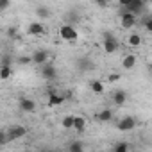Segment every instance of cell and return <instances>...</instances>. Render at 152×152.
<instances>
[{
    "mask_svg": "<svg viewBox=\"0 0 152 152\" xmlns=\"http://www.w3.org/2000/svg\"><path fill=\"white\" fill-rule=\"evenodd\" d=\"M20 63H22V64H27V63H31V57H22Z\"/></svg>",
    "mask_w": 152,
    "mask_h": 152,
    "instance_id": "cell-29",
    "label": "cell"
},
{
    "mask_svg": "<svg viewBox=\"0 0 152 152\" xmlns=\"http://www.w3.org/2000/svg\"><path fill=\"white\" fill-rule=\"evenodd\" d=\"M27 134V127L23 125H11L7 131H6V138H7V143L9 141H16L20 138H23Z\"/></svg>",
    "mask_w": 152,
    "mask_h": 152,
    "instance_id": "cell-4",
    "label": "cell"
},
{
    "mask_svg": "<svg viewBox=\"0 0 152 152\" xmlns=\"http://www.w3.org/2000/svg\"><path fill=\"white\" fill-rule=\"evenodd\" d=\"M11 63H13V59H11L9 56H4V59H2V66H11Z\"/></svg>",
    "mask_w": 152,
    "mask_h": 152,
    "instance_id": "cell-27",
    "label": "cell"
},
{
    "mask_svg": "<svg viewBox=\"0 0 152 152\" xmlns=\"http://www.w3.org/2000/svg\"><path fill=\"white\" fill-rule=\"evenodd\" d=\"M73 131H77V132H84L86 131V120L83 116H73Z\"/></svg>",
    "mask_w": 152,
    "mask_h": 152,
    "instance_id": "cell-14",
    "label": "cell"
},
{
    "mask_svg": "<svg viewBox=\"0 0 152 152\" xmlns=\"http://www.w3.org/2000/svg\"><path fill=\"white\" fill-rule=\"evenodd\" d=\"M141 25H143V29H145L147 32H152V16L147 15V16L141 20Z\"/></svg>",
    "mask_w": 152,
    "mask_h": 152,
    "instance_id": "cell-23",
    "label": "cell"
},
{
    "mask_svg": "<svg viewBox=\"0 0 152 152\" xmlns=\"http://www.w3.org/2000/svg\"><path fill=\"white\" fill-rule=\"evenodd\" d=\"M7 143V138H6V131H0V148Z\"/></svg>",
    "mask_w": 152,
    "mask_h": 152,
    "instance_id": "cell-26",
    "label": "cell"
},
{
    "mask_svg": "<svg viewBox=\"0 0 152 152\" xmlns=\"http://www.w3.org/2000/svg\"><path fill=\"white\" fill-rule=\"evenodd\" d=\"M97 118H99L100 122H109V120L113 118V111H111V109H102V111L97 115Z\"/></svg>",
    "mask_w": 152,
    "mask_h": 152,
    "instance_id": "cell-20",
    "label": "cell"
},
{
    "mask_svg": "<svg viewBox=\"0 0 152 152\" xmlns=\"http://www.w3.org/2000/svg\"><path fill=\"white\" fill-rule=\"evenodd\" d=\"M136 61H138V57H136L134 54H127V56L122 59V68H124V70H132V68L136 66Z\"/></svg>",
    "mask_w": 152,
    "mask_h": 152,
    "instance_id": "cell-12",
    "label": "cell"
},
{
    "mask_svg": "<svg viewBox=\"0 0 152 152\" xmlns=\"http://www.w3.org/2000/svg\"><path fill=\"white\" fill-rule=\"evenodd\" d=\"M18 106H20V109H22L23 113H32V111L36 109V102H34L32 99H27V97H22V99L18 100Z\"/></svg>",
    "mask_w": 152,
    "mask_h": 152,
    "instance_id": "cell-9",
    "label": "cell"
},
{
    "mask_svg": "<svg viewBox=\"0 0 152 152\" xmlns=\"http://www.w3.org/2000/svg\"><path fill=\"white\" fill-rule=\"evenodd\" d=\"M41 77L43 79H47V81H54L56 77H57V68L52 64V63H47V64H43L41 66Z\"/></svg>",
    "mask_w": 152,
    "mask_h": 152,
    "instance_id": "cell-6",
    "label": "cell"
},
{
    "mask_svg": "<svg viewBox=\"0 0 152 152\" xmlns=\"http://www.w3.org/2000/svg\"><path fill=\"white\" fill-rule=\"evenodd\" d=\"M13 75V68L11 66H0V79L2 81H7Z\"/></svg>",
    "mask_w": 152,
    "mask_h": 152,
    "instance_id": "cell-19",
    "label": "cell"
},
{
    "mask_svg": "<svg viewBox=\"0 0 152 152\" xmlns=\"http://www.w3.org/2000/svg\"><path fill=\"white\" fill-rule=\"evenodd\" d=\"M120 23H122L124 29H132V27L138 23V18L132 16V15L127 13V11H122V13H120Z\"/></svg>",
    "mask_w": 152,
    "mask_h": 152,
    "instance_id": "cell-7",
    "label": "cell"
},
{
    "mask_svg": "<svg viewBox=\"0 0 152 152\" xmlns=\"http://www.w3.org/2000/svg\"><path fill=\"white\" fill-rule=\"evenodd\" d=\"M127 97H129V95H127V91H125V90H116V91L113 93V97H111V99H113L115 106H124V104L127 102Z\"/></svg>",
    "mask_w": 152,
    "mask_h": 152,
    "instance_id": "cell-11",
    "label": "cell"
},
{
    "mask_svg": "<svg viewBox=\"0 0 152 152\" xmlns=\"http://www.w3.org/2000/svg\"><path fill=\"white\" fill-rule=\"evenodd\" d=\"M27 32L31 36H41V34H45V25L41 22H31L27 27Z\"/></svg>",
    "mask_w": 152,
    "mask_h": 152,
    "instance_id": "cell-10",
    "label": "cell"
},
{
    "mask_svg": "<svg viewBox=\"0 0 152 152\" xmlns=\"http://www.w3.org/2000/svg\"><path fill=\"white\" fill-rule=\"evenodd\" d=\"M90 90H91L93 93H104L106 86H104L102 81H91V83H90Z\"/></svg>",
    "mask_w": 152,
    "mask_h": 152,
    "instance_id": "cell-17",
    "label": "cell"
},
{
    "mask_svg": "<svg viewBox=\"0 0 152 152\" xmlns=\"http://www.w3.org/2000/svg\"><path fill=\"white\" fill-rule=\"evenodd\" d=\"M64 100H66V99H64V95H61V93H56V91H50V93H48V106H61Z\"/></svg>",
    "mask_w": 152,
    "mask_h": 152,
    "instance_id": "cell-13",
    "label": "cell"
},
{
    "mask_svg": "<svg viewBox=\"0 0 152 152\" xmlns=\"http://www.w3.org/2000/svg\"><path fill=\"white\" fill-rule=\"evenodd\" d=\"M9 6H11L9 0H0V13H4L6 9H9Z\"/></svg>",
    "mask_w": 152,
    "mask_h": 152,
    "instance_id": "cell-25",
    "label": "cell"
},
{
    "mask_svg": "<svg viewBox=\"0 0 152 152\" xmlns=\"http://www.w3.org/2000/svg\"><path fill=\"white\" fill-rule=\"evenodd\" d=\"M77 66L81 68V72H91V70L95 68V64H93L88 57H81V59L77 61Z\"/></svg>",
    "mask_w": 152,
    "mask_h": 152,
    "instance_id": "cell-15",
    "label": "cell"
},
{
    "mask_svg": "<svg viewBox=\"0 0 152 152\" xmlns=\"http://www.w3.org/2000/svg\"><path fill=\"white\" fill-rule=\"evenodd\" d=\"M36 15H38L39 18H48V16H50L48 6H38V7H36Z\"/></svg>",
    "mask_w": 152,
    "mask_h": 152,
    "instance_id": "cell-21",
    "label": "cell"
},
{
    "mask_svg": "<svg viewBox=\"0 0 152 152\" xmlns=\"http://www.w3.org/2000/svg\"><path fill=\"white\" fill-rule=\"evenodd\" d=\"M48 57H50L48 50H43V48H39V50H36V52L31 56V63L43 66V64H47V63H48Z\"/></svg>",
    "mask_w": 152,
    "mask_h": 152,
    "instance_id": "cell-5",
    "label": "cell"
},
{
    "mask_svg": "<svg viewBox=\"0 0 152 152\" xmlns=\"http://www.w3.org/2000/svg\"><path fill=\"white\" fill-rule=\"evenodd\" d=\"M102 47H104V52L106 54H115L118 50V39L113 32H106L104 34V41H102Z\"/></svg>",
    "mask_w": 152,
    "mask_h": 152,
    "instance_id": "cell-3",
    "label": "cell"
},
{
    "mask_svg": "<svg viewBox=\"0 0 152 152\" xmlns=\"http://www.w3.org/2000/svg\"><path fill=\"white\" fill-rule=\"evenodd\" d=\"M122 6H124V11H127L132 16H136V15H141L145 11L147 4L143 2V0H129V2H122Z\"/></svg>",
    "mask_w": 152,
    "mask_h": 152,
    "instance_id": "cell-2",
    "label": "cell"
},
{
    "mask_svg": "<svg viewBox=\"0 0 152 152\" xmlns=\"http://www.w3.org/2000/svg\"><path fill=\"white\" fill-rule=\"evenodd\" d=\"M63 127H64V129H72V127H73V116H72V115H66V116L63 118Z\"/></svg>",
    "mask_w": 152,
    "mask_h": 152,
    "instance_id": "cell-24",
    "label": "cell"
},
{
    "mask_svg": "<svg viewBox=\"0 0 152 152\" xmlns=\"http://www.w3.org/2000/svg\"><path fill=\"white\" fill-rule=\"evenodd\" d=\"M118 131H122V132H129V131H132L134 127H136V118H132V116H124L120 122H118Z\"/></svg>",
    "mask_w": 152,
    "mask_h": 152,
    "instance_id": "cell-8",
    "label": "cell"
},
{
    "mask_svg": "<svg viewBox=\"0 0 152 152\" xmlns=\"http://www.w3.org/2000/svg\"><path fill=\"white\" fill-rule=\"evenodd\" d=\"M68 152H84V145H83V141L73 140V141L68 145Z\"/></svg>",
    "mask_w": 152,
    "mask_h": 152,
    "instance_id": "cell-16",
    "label": "cell"
},
{
    "mask_svg": "<svg viewBox=\"0 0 152 152\" xmlns=\"http://www.w3.org/2000/svg\"><path fill=\"white\" fill-rule=\"evenodd\" d=\"M59 38H61L63 41L73 43V41H77V39H79V32L75 31V27H73V25L66 23V25H63V27L59 29Z\"/></svg>",
    "mask_w": 152,
    "mask_h": 152,
    "instance_id": "cell-1",
    "label": "cell"
},
{
    "mask_svg": "<svg viewBox=\"0 0 152 152\" xmlns=\"http://www.w3.org/2000/svg\"><path fill=\"white\" fill-rule=\"evenodd\" d=\"M7 36H9V38H16V27H11V29L7 31Z\"/></svg>",
    "mask_w": 152,
    "mask_h": 152,
    "instance_id": "cell-28",
    "label": "cell"
},
{
    "mask_svg": "<svg viewBox=\"0 0 152 152\" xmlns=\"http://www.w3.org/2000/svg\"><path fill=\"white\" fill-rule=\"evenodd\" d=\"M127 43H129L131 47H140V45H141V36H140L138 32H132V34L127 38Z\"/></svg>",
    "mask_w": 152,
    "mask_h": 152,
    "instance_id": "cell-18",
    "label": "cell"
},
{
    "mask_svg": "<svg viewBox=\"0 0 152 152\" xmlns=\"http://www.w3.org/2000/svg\"><path fill=\"white\" fill-rule=\"evenodd\" d=\"M113 152H129V143H127V141H118V143H115Z\"/></svg>",
    "mask_w": 152,
    "mask_h": 152,
    "instance_id": "cell-22",
    "label": "cell"
},
{
    "mask_svg": "<svg viewBox=\"0 0 152 152\" xmlns=\"http://www.w3.org/2000/svg\"><path fill=\"white\" fill-rule=\"evenodd\" d=\"M41 152H56V150H41Z\"/></svg>",
    "mask_w": 152,
    "mask_h": 152,
    "instance_id": "cell-30",
    "label": "cell"
}]
</instances>
